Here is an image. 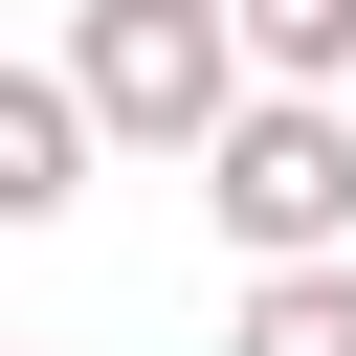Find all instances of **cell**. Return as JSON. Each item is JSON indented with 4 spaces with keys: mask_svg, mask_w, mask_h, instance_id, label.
<instances>
[{
    "mask_svg": "<svg viewBox=\"0 0 356 356\" xmlns=\"http://www.w3.org/2000/svg\"><path fill=\"white\" fill-rule=\"evenodd\" d=\"M67 89L111 111V156H222L245 134V0H67Z\"/></svg>",
    "mask_w": 356,
    "mask_h": 356,
    "instance_id": "6da1fadb",
    "label": "cell"
},
{
    "mask_svg": "<svg viewBox=\"0 0 356 356\" xmlns=\"http://www.w3.org/2000/svg\"><path fill=\"white\" fill-rule=\"evenodd\" d=\"M200 222L245 267H356V89H245V134L200 156Z\"/></svg>",
    "mask_w": 356,
    "mask_h": 356,
    "instance_id": "7a4b0ae2",
    "label": "cell"
},
{
    "mask_svg": "<svg viewBox=\"0 0 356 356\" xmlns=\"http://www.w3.org/2000/svg\"><path fill=\"white\" fill-rule=\"evenodd\" d=\"M89 134H111V111L67 89V44L0 67V222H67V200H89Z\"/></svg>",
    "mask_w": 356,
    "mask_h": 356,
    "instance_id": "3957f363",
    "label": "cell"
},
{
    "mask_svg": "<svg viewBox=\"0 0 356 356\" xmlns=\"http://www.w3.org/2000/svg\"><path fill=\"white\" fill-rule=\"evenodd\" d=\"M222 356H356V267H245Z\"/></svg>",
    "mask_w": 356,
    "mask_h": 356,
    "instance_id": "277c9868",
    "label": "cell"
},
{
    "mask_svg": "<svg viewBox=\"0 0 356 356\" xmlns=\"http://www.w3.org/2000/svg\"><path fill=\"white\" fill-rule=\"evenodd\" d=\"M245 67L267 89H356V0H245Z\"/></svg>",
    "mask_w": 356,
    "mask_h": 356,
    "instance_id": "5b68a950",
    "label": "cell"
}]
</instances>
